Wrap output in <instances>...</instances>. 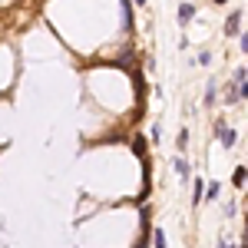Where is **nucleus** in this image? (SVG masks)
<instances>
[{"mask_svg":"<svg viewBox=\"0 0 248 248\" xmlns=\"http://www.w3.org/2000/svg\"><path fill=\"white\" fill-rule=\"evenodd\" d=\"M205 195H209L212 202H215V199L222 195V186H218V182H209V186H205Z\"/></svg>","mask_w":248,"mask_h":248,"instance_id":"obj_7","label":"nucleus"},{"mask_svg":"<svg viewBox=\"0 0 248 248\" xmlns=\"http://www.w3.org/2000/svg\"><path fill=\"white\" fill-rule=\"evenodd\" d=\"M218 139H222V146H225V149H232V146L238 142V133L229 129V126H222V129H218Z\"/></svg>","mask_w":248,"mask_h":248,"instance_id":"obj_2","label":"nucleus"},{"mask_svg":"<svg viewBox=\"0 0 248 248\" xmlns=\"http://www.w3.org/2000/svg\"><path fill=\"white\" fill-rule=\"evenodd\" d=\"M153 242H155V248H166V235H162V229H153Z\"/></svg>","mask_w":248,"mask_h":248,"instance_id":"obj_11","label":"nucleus"},{"mask_svg":"<svg viewBox=\"0 0 248 248\" xmlns=\"http://www.w3.org/2000/svg\"><path fill=\"white\" fill-rule=\"evenodd\" d=\"M232 182H235L238 189H242V186H245V182H248V172H245V166H238V169L232 172Z\"/></svg>","mask_w":248,"mask_h":248,"instance_id":"obj_5","label":"nucleus"},{"mask_svg":"<svg viewBox=\"0 0 248 248\" xmlns=\"http://www.w3.org/2000/svg\"><path fill=\"white\" fill-rule=\"evenodd\" d=\"M238 93H242V99H248V79H245V83H238Z\"/></svg>","mask_w":248,"mask_h":248,"instance_id":"obj_13","label":"nucleus"},{"mask_svg":"<svg viewBox=\"0 0 248 248\" xmlns=\"http://www.w3.org/2000/svg\"><path fill=\"white\" fill-rule=\"evenodd\" d=\"M175 172H179V175L189 182V162H186V159H175Z\"/></svg>","mask_w":248,"mask_h":248,"instance_id":"obj_8","label":"nucleus"},{"mask_svg":"<svg viewBox=\"0 0 248 248\" xmlns=\"http://www.w3.org/2000/svg\"><path fill=\"white\" fill-rule=\"evenodd\" d=\"M242 53H248V33H242Z\"/></svg>","mask_w":248,"mask_h":248,"instance_id":"obj_14","label":"nucleus"},{"mask_svg":"<svg viewBox=\"0 0 248 248\" xmlns=\"http://www.w3.org/2000/svg\"><path fill=\"white\" fill-rule=\"evenodd\" d=\"M133 0H123V30H133V10H129Z\"/></svg>","mask_w":248,"mask_h":248,"instance_id":"obj_3","label":"nucleus"},{"mask_svg":"<svg viewBox=\"0 0 248 248\" xmlns=\"http://www.w3.org/2000/svg\"><path fill=\"white\" fill-rule=\"evenodd\" d=\"M205 186H209V182H202V179H192V199H195V202H202V192H205Z\"/></svg>","mask_w":248,"mask_h":248,"instance_id":"obj_4","label":"nucleus"},{"mask_svg":"<svg viewBox=\"0 0 248 248\" xmlns=\"http://www.w3.org/2000/svg\"><path fill=\"white\" fill-rule=\"evenodd\" d=\"M133 149H136V155H146V139H142V136L133 139Z\"/></svg>","mask_w":248,"mask_h":248,"instance_id":"obj_10","label":"nucleus"},{"mask_svg":"<svg viewBox=\"0 0 248 248\" xmlns=\"http://www.w3.org/2000/svg\"><path fill=\"white\" fill-rule=\"evenodd\" d=\"M136 3H139V7H142V3H146V0H136Z\"/></svg>","mask_w":248,"mask_h":248,"instance_id":"obj_16","label":"nucleus"},{"mask_svg":"<svg viewBox=\"0 0 248 248\" xmlns=\"http://www.w3.org/2000/svg\"><path fill=\"white\" fill-rule=\"evenodd\" d=\"M146 232H149V222H142V238H146ZM136 248H146V242H136Z\"/></svg>","mask_w":248,"mask_h":248,"instance_id":"obj_12","label":"nucleus"},{"mask_svg":"<svg viewBox=\"0 0 248 248\" xmlns=\"http://www.w3.org/2000/svg\"><path fill=\"white\" fill-rule=\"evenodd\" d=\"M212 3H225V0H212Z\"/></svg>","mask_w":248,"mask_h":248,"instance_id":"obj_15","label":"nucleus"},{"mask_svg":"<svg viewBox=\"0 0 248 248\" xmlns=\"http://www.w3.org/2000/svg\"><path fill=\"white\" fill-rule=\"evenodd\" d=\"M192 17H195V7H192V3H182V7H179V20H182V23H189Z\"/></svg>","mask_w":248,"mask_h":248,"instance_id":"obj_6","label":"nucleus"},{"mask_svg":"<svg viewBox=\"0 0 248 248\" xmlns=\"http://www.w3.org/2000/svg\"><path fill=\"white\" fill-rule=\"evenodd\" d=\"M215 103V79H209V86H205V106Z\"/></svg>","mask_w":248,"mask_h":248,"instance_id":"obj_9","label":"nucleus"},{"mask_svg":"<svg viewBox=\"0 0 248 248\" xmlns=\"http://www.w3.org/2000/svg\"><path fill=\"white\" fill-rule=\"evenodd\" d=\"M238 23H242V10H232L229 20H225V33H229V37H238V30H242Z\"/></svg>","mask_w":248,"mask_h":248,"instance_id":"obj_1","label":"nucleus"}]
</instances>
